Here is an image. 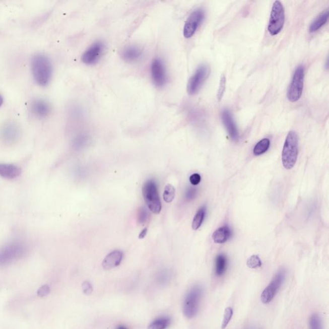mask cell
<instances>
[{"mask_svg":"<svg viewBox=\"0 0 329 329\" xmlns=\"http://www.w3.org/2000/svg\"><path fill=\"white\" fill-rule=\"evenodd\" d=\"M30 67L32 77L37 85L42 87L47 86L53 75V67L50 58L44 53H36L32 57Z\"/></svg>","mask_w":329,"mask_h":329,"instance_id":"obj_1","label":"cell"},{"mask_svg":"<svg viewBox=\"0 0 329 329\" xmlns=\"http://www.w3.org/2000/svg\"><path fill=\"white\" fill-rule=\"evenodd\" d=\"M298 136L293 130L287 135L282 153V164L286 169H293L296 164L298 155Z\"/></svg>","mask_w":329,"mask_h":329,"instance_id":"obj_2","label":"cell"},{"mask_svg":"<svg viewBox=\"0 0 329 329\" xmlns=\"http://www.w3.org/2000/svg\"><path fill=\"white\" fill-rule=\"evenodd\" d=\"M26 246L20 241H13L0 248V267H6L26 253Z\"/></svg>","mask_w":329,"mask_h":329,"instance_id":"obj_3","label":"cell"},{"mask_svg":"<svg viewBox=\"0 0 329 329\" xmlns=\"http://www.w3.org/2000/svg\"><path fill=\"white\" fill-rule=\"evenodd\" d=\"M203 295L204 289L200 286H193L186 294L183 305V312L186 318L191 319L197 314Z\"/></svg>","mask_w":329,"mask_h":329,"instance_id":"obj_4","label":"cell"},{"mask_svg":"<svg viewBox=\"0 0 329 329\" xmlns=\"http://www.w3.org/2000/svg\"><path fill=\"white\" fill-rule=\"evenodd\" d=\"M142 193L149 209L154 214H160L162 205L155 182L153 180L147 181L142 188Z\"/></svg>","mask_w":329,"mask_h":329,"instance_id":"obj_5","label":"cell"},{"mask_svg":"<svg viewBox=\"0 0 329 329\" xmlns=\"http://www.w3.org/2000/svg\"><path fill=\"white\" fill-rule=\"evenodd\" d=\"M285 19V9L283 5L280 1H275L273 5L271 12L268 30L271 36H276L283 29Z\"/></svg>","mask_w":329,"mask_h":329,"instance_id":"obj_6","label":"cell"},{"mask_svg":"<svg viewBox=\"0 0 329 329\" xmlns=\"http://www.w3.org/2000/svg\"><path fill=\"white\" fill-rule=\"evenodd\" d=\"M305 69L302 65H300L294 72L292 80L289 85L287 97L291 102H297L302 97L303 83H304Z\"/></svg>","mask_w":329,"mask_h":329,"instance_id":"obj_7","label":"cell"},{"mask_svg":"<svg viewBox=\"0 0 329 329\" xmlns=\"http://www.w3.org/2000/svg\"><path fill=\"white\" fill-rule=\"evenodd\" d=\"M286 277V272L285 269H281L277 273L270 284L261 294V302L265 303V304L272 302L275 296H276L278 291H279L280 288H281L282 285L283 284Z\"/></svg>","mask_w":329,"mask_h":329,"instance_id":"obj_8","label":"cell"},{"mask_svg":"<svg viewBox=\"0 0 329 329\" xmlns=\"http://www.w3.org/2000/svg\"><path fill=\"white\" fill-rule=\"evenodd\" d=\"M21 129L14 121H8L0 127V140L8 146L15 144L20 141Z\"/></svg>","mask_w":329,"mask_h":329,"instance_id":"obj_9","label":"cell"},{"mask_svg":"<svg viewBox=\"0 0 329 329\" xmlns=\"http://www.w3.org/2000/svg\"><path fill=\"white\" fill-rule=\"evenodd\" d=\"M210 74H211V69L207 65L203 64L198 68L188 82V94L195 95L199 92L205 82L209 78Z\"/></svg>","mask_w":329,"mask_h":329,"instance_id":"obj_10","label":"cell"},{"mask_svg":"<svg viewBox=\"0 0 329 329\" xmlns=\"http://www.w3.org/2000/svg\"><path fill=\"white\" fill-rule=\"evenodd\" d=\"M205 19V11L202 9H197L189 15L183 28V36L186 39L190 38L197 31Z\"/></svg>","mask_w":329,"mask_h":329,"instance_id":"obj_11","label":"cell"},{"mask_svg":"<svg viewBox=\"0 0 329 329\" xmlns=\"http://www.w3.org/2000/svg\"><path fill=\"white\" fill-rule=\"evenodd\" d=\"M151 78L156 87H163L166 85L167 75L164 63L160 59H155L151 67Z\"/></svg>","mask_w":329,"mask_h":329,"instance_id":"obj_12","label":"cell"},{"mask_svg":"<svg viewBox=\"0 0 329 329\" xmlns=\"http://www.w3.org/2000/svg\"><path fill=\"white\" fill-rule=\"evenodd\" d=\"M105 45L103 42H95L82 55V61L88 65L96 64L103 55Z\"/></svg>","mask_w":329,"mask_h":329,"instance_id":"obj_13","label":"cell"},{"mask_svg":"<svg viewBox=\"0 0 329 329\" xmlns=\"http://www.w3.org/2000/svg\"><path fill=\"white\" fill-rule=\"evenodd\" d=\"M51 106L47 101L42 99L32 100L30 105V110L35 117L43 119L47 117L51 113Z\"/></svg>","mask_w":329,"mask_h":329,"instance_id":"obj_14","label":"cell"},{"mask_svg":"<svg viewBox=\"0 0 329 329\" xmlns=\"http://www.w3.org/2000/svg\"><path fill=\"white\" fill-rule=\"evenodd\" d=\"M221 118L224 125L227 130V132L231 139L233 141L237 142L239 139V130H238L236 123L233 120L232 114L228 109H224L221 113Z\"/></svg>","mask_w":329,"mask_h":329,"instance_id":"obj_15","label":"cell"},{"mask_svg":"<svg viewBox=\"0 0 329 329\" xmlns=\"http://www.w3.org/2000/svg\"><path fill=\"white\" fill-rule=\"evenodd\" d=\"M143 51L142 48L137 45L126 46L122 52V57L125 61L135 62L138 61L142 57Z\"/></svg>","mask_w":329,"mask_h":329,"instance_id":"obj_16","label":"cell"},{"mask_svg":"<svg viewBox=\"0 0 329 329\" xmlns=\"http://www.w3.org/2000/svg\"><path fill=\"white\" fill-rule=\"evenodd\" d=\"M123 254L122 251L115 250L109 253L102 262L104 270H109L117 267L122 262Z\"/></svg>","mask_w":329,"mask_h":329,"instance_id":"obj_17","label":"cell"},{"mask_svg":"<svg viewBox=\"0 0 329 329\" xmlns=\"http://www.w3.org/2000/svg\"><path fill=\"white\" fill-rule=\"evenodd\" d=\"M21 174V169L15 165L10 163H0V176L12 179L17 178Z\"/></svg>","mask_w":329,"mask_h":329,"instance_id":"obj_18","label":"cell"},{"mask_svg":"<svg viewBox=\"0 0 329 329\" xmlns=\"http://www.w3.org/2000/svg\"><path fill=\"white\" fill-rule=\"evenodd\" d=\"M232 231L227 226H223L215 231L212 235V239L217 244L225 243L231 237Z\"/></svg>","mask_w":329,"mask_h":329,"instance_id":"obj_19","label":"cell"},{"mask_svg":"<svg viewBox=\"0 0 329 329\" xmlns=\"http://www.w3.org/2000/svg\"><path fill=\"white\" fill-rule=\"evenodd\" d=\"M228 267V260L225 255L220 254L216 258L215 274L216 276L221 277L225 274Z\"/></svg>","mask_w":329,"mask_h":329,"instance_id":"obj_20","label":"cell"},{"mask_svg":"<svg viewBox=\"0 0 329 329\" xmlns=\"http://www.w3.org/2000/svg\"><path fill=\"white\" fill-rule=\"evenodd\" d=\"M328 18V10L326 9V10L322 12L320 15L312 22L311 25H310L309 32L312 33V32H316L317 30L320 29L327 22Z\"/></svg>","mask_w":329,"mask_h":329,"instance_id":"obj_21","label":"cell"},{"mask_svg":"<svg viewBox=\"0 0 329 329\" xmlns=\"http://www.w3.org/2000/svg\"><path fill=\"white\" fill-rule=\"evenodd\" d=\"M207 209L206 207H202L200 208L199 211L195 215L192 221V229L197 230L199 229L201 226H202L203 222H204L206 215Z\"/></svg>","mask_w":329,"mask_h":329,"instance_id":"obj_22","label":"cell"},{"mask_svg":"<svg viewBox=\"0 0 329 329\" xmlns=\"http://www.w3.org/2000/svg\"><path fill=\"white\" fill-rule=\"evenodd\" d=\"M270 147V139H263L261 140L255 145V148L253 149L254 155L256 156L262 155V154L265 153L269 149Z\"/></svg>","mask_w":329,"mask_h":329,"instance_id":"obj_23","label":"cell"},{"mask_svg":"<svg viewBox=\"0 0 329 329\" xmlns=\"http://www.w3.org/2000/svg\"><path fill=\"white\" fill-rule=\"evenodd\" d=\"M171 323L169 318H160L156 319L149 325L148 329H166Z\"/></svg>","mask_w":329,"mask_h":329,"instance_id":"obj_24","label":"cell"},{"mask_svg":"<svg viewBox=\"0 0 329 329\" xmlns=\"http://www.w3.org/2000/svg\"><path fill=\"white\" fill-rule=\"evenodd\" d=\"M176 190L175 188L170 184H168L165 187L164 192H163V200L165 202L169 204L174 200Z\"/></svg>","mask_w":329,"mask_h":329,"instance_id":"obj_25","label":"cell"},{"mask_svg":"<svg viewBox=\"0 0 329 329\" xmlns=\"http://www.w3.org/2000/svg\"><path fill=\"white\" fill-rule=\"evenodd\" d=\"M309 329H323L322 321L318 314H313L309 318Z\"/></svg>","mask_w":329,"mask_h":329,"instance_id":"obj_26","label":"cell"},{"mask_svg":"<svg viewBox=\"0 0 329 329\" xmlns=\"http://www.w3.org/2000/svg\"><path fill=\"white\" fill-rule=\"evenodd\" d=\"M247 266L251 269H256L262 267V261L258 255H252L248 259L246 262Z\"/></svg>","mask_w":329,"mask_h":329,"instance_id":"obj_27","label":"cell"},{"mask_svg":"<svg viewBox=\"0 0 329 329\" xmlns=\"http://www.w3.org/2000/svg\"><path fill=\"white\" fill-rule=\"evenodd\" d=\"M233 314V310L232 307H228L226 308L225 313H224L222 325H221L222 329H225L227 327L228 324H229L231 319L232 318Z\"/></svg>","mask_w":329,"mask_h":329,"instance_id":"obj_28","label":"cell"},{"mask_svg":"<svg viewBox=\"0 0 329 329\" xmlns=\"http://www.w3.org/2000/svg\"><path fill=\"white\" fill-rule=\"evenodd\" d=\"M149 216V212L146 208H140L139 211H138V221H139V223H146L148 221Z\"/></svg>","mask_w":329,"mask_h":329,"instance_id":"obj_29","label":"cell"},{"mask_svg":"<svg viewBox=\"0 0 329 329\" xmlns=\"http://www.w3.org/2000/svg\"><path fill=\"white\" fill-rule=\"evenodd\" d=\"M226 84V79L225 75H222L221 77L220 83H219L218 95H217V97H218L219 101H220V100L222 99L224 93H225Z\"/></svg>","mask_w":329,"mask_h":329,"instance_id":"obj_30","label":"cell"},{"mask_svg":"<svg viewBox=\"0 0 329 329\" xmlns=\"http://www.w3.org/2000/svg\"><path fill=\"white\" fill-rule=\"evenodd\" d=\"M88 138L85 134H81L74 139V145L76 148H80L87 143Z\"/></svg>","mask_w":329,"mask_h":329,"instance_id":"obj_31","label":"cell"},{"mask_svg":"<svg viewBox=\"0 0 329 329\" xmlns=\"http://www.w3.org/2000/svg\"><path fill=\"white\" fill-rule=\"evenodd\" d=\"M198 190L195 188L189 187L185 192V198L186 200L191 201L196 197Z\"/></svg>","mask_w":329,"mask_h":329,"instance_id":"obj_32","label":"cell"},{"mask_svg":"<svg viewBox=\"0 0 329 329\" xmlns=\"http://www.w3.org/2000/svg\"><path fill=\"white\" fill-rule=\"evenodd\" d=\"M83 289V292L85 295H89L93 292V288L91 284L88 282H85L82 286Z\"/></svg>","mask_w":329,"mask_h":329,"instance_id":"obj_33","label":"cell"},{"mask_svg":"<svg viewBox=\"0 0 329 329\" xmlns=\"http://www.w3.org/2000/svg\"><path fill=\"white\" fill-rule=\"evenodd\" d=\"M201 179L202 178H201L200 175L197 173L193 174L190 177V182L193 185H198L200 183Z\"/></svg>","mask_w":329,"mask_h":329,"instance_id":"obj_34","label":"cell"},{"mask_svg":"<svg viewBox=\"0 0 329 329\" xmlns=\"http://www.w3.org/2000/svg\"><path fill=\"white\" fill-rule=\"evenodd\" d=\"M49 293H50V288H49V287L48 286H43L41 288H39L37 294L41 297H43V296L47 295Z\"/></svg>","mask_w":329,"mask_h":329,"instance_id":"obj_35","label":"cell"},{"mask_svg":"<svg viewBox=\"0 0 329 329\" xmlns=\"http://www.w3.org/2000/svg\"><path fill=\"white\" fill-rule=\"evenodd\" d=\"M147 233H148V229H147V228H144L141 233H140L139 239H144V238L146 236Z\"/></svg>","mask_w":329,"mask_h":329,"instance_id":"obj_36","label":"cell"},{"mask_svg":"<svg viewBox=\"0 0 329 329\" xmlns=\"http://www.w3.org/2000/svg\"><path fill=\"white\" fill-rule=\"evenodd\" d=\"M4 102V98L0 95V107L3 105Z\"/></svg>","mask_w":329,"mask_h":329,"instance_id":"obj_37","label":"cell"},{"mask_svg":"<svg viewBox=\"0 0 329 329\" xmlns=\"http://www.w3.org/2000/svg\"><path fill=\"white\" fill-rule=\"evenodd\" d=\"M117 329H127L123 326H119Z\"/></svg>","mask_w":329,"mask_h":329,"instance_id":"obj_38","label":"cell"},{"mask_svg":"<svg viewBox=\"0 0 329 329\" xmlns=\"http://www.w3.org/2000/svg\"><path fill=\"white\" fill-rule=\"evenodd\" d=\"M247 329H261V328H259L258 327H255V326H251V327H249Z\"/></svg>","mask_w":329,"mask_h":329,"instance_id":"obj_39","label":"cell"}]
</instances>
